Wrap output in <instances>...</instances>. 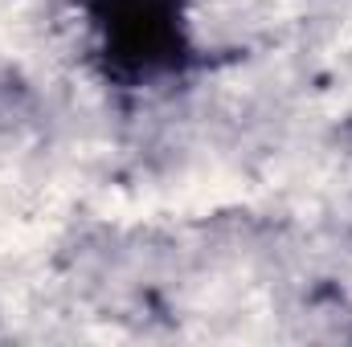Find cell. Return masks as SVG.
<instances>
[{
    "label": "cell",
    "mask_w": 352,
    "mask_h": 347,
    "mask_svg": "<svg viewBox=\"0 0 352 347\" xmlns=\"http://www.w3.org/2000/svg\"><path fill=\"white\" fill-rule=\"evenodd\" d=\"M94 58L107 82L123 90L160 86L197 62L192 0H82Z\"/></svg>",
    "instance_id": "obj_1"
}]
</instances>
